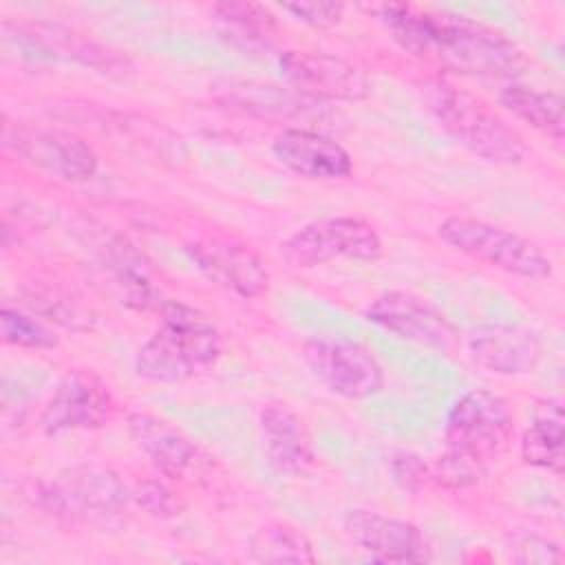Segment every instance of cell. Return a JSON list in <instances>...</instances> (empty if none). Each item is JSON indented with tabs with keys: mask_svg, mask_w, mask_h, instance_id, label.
I'll return each mask as SVG.
<instances>
[{
	"mask_svg": "<svg viewBox=\"0 0 565 565\" xmlns=\"http://www.w3.org/2000/svg\"><path fill=\"white\" fill-rule=\"evenodd\" d=\"M371 11L406 53L457 75L514 79L527 66L523 51L510 38L466 15L411 2H382Z\"/></svg>",
	"mask_w": 565,
	"mask_h": 565,
	"instance_id": "6da1fadb",
	"label": "cell"
},
{
	"mask_svg": "<svg viewBox=\"0 0 565 565\" xmlns=\"http://www.w3.org/2000/svg\"><path fill=\"white\" fill-rule=\"evenodd\" d=\"M388 470L393 475V481L406 490V492H419L430 481V468L428 463L408 450H399L388 459Z\"/></svg>",
	"mask_w": 565,
	"mask_h": 565,
	"instance_id": "4316f807",
	"label": "cell"
},
{
	"mask_svg": "<svg viewBox=\"0 0 565 565\" xmlns=\"http://www.w3.org/2000/svg\"><path fill=\"white\" fill-rule=\"evenodd\" d=\"M521 459L556 477L563 475V406L543 397L532 408V419L521 437Z\"/></svg>",
	"mask_w": 565,
	"mask_h": 565,
	"instance_id": "44dd1931",
	"label": "cell"
},
{
	"mask_svg": "<svg viewBox=\"0 0 565 565\" xmlns=\"http://www.w3.org/2000/svg\"><path fill=\"white\" fill-rule=\"evenodd\" d=\"M2 139L4 146L26 163L71 183L93 179L99 166L88 141L66 128L4 121Z\"/></svg>",
	"mask_w": 565,
	"mask_h": 565,
	"instance_id": "ba28073f",
	"label": "cell"
},
{
	"mask_svg": "<svg viewBox=\"0 0 565 565\" xmlns=\"http://www.w3.org/2000/svg\"><path fill=\"white\" fill-rule=\"evenodd\" d=\"M128 433L159 475L170 481L190 477L201 466V450L181 430L152 413H130Z\"/></svg>",
	"mask_w": 565,
	"mask_h": 565,
	"instance_id": "d6986e66",
	"label": "cell"
},
{
	"mask_svg": "<svg viewBox=\"0 0 565 565\" xmlns=\"http://www.w3.org/2000/svg\"><path fill=\"white\" fill-rule=\"evenodd\" d=\"M437 236L452 249L512 276L527 280L552 276V260L534 241L490 221L452 214L439 223Z\"/></svg>",
	"mask_w": 565,
	"mask_h": 565,
	"instance_id": "8992f818",
	"label": "cell"
},
{
	"mask_svg": "<svg viewBox=\"0 0 565 565\" xmlns=\"http://www.w3.org/2000/svg\"><path fill=\"white\" fill-rule=\"evenodd\" d=\"M364 318L371 324L402 340H408L428 349L448 351L457 342V331L452 322L435 305H430L426 298L413 291H404V289L382 291L366 305Z\"/></svg>",
	"mask_w": 565,
	"mask_h": 565,
	"instance_id": "7c38bea8",
	"label": "cell"
},
{
	"mask_svg": "<svg viewBox=\"0 0 565 565\" xmlns=\"http://www.w3.org/2000/svg\"><path fill=\"white\" fill-rule=\"evenodd\" d=\"M210 95L225 108L252 115L258 119H307L318 106V99H311L296 90L294 86H280L260 79H241L223 77L210 86Z\"/></svg>",
	"mask_w": 565,
	"mask_h": 565,
	"instance_id": "e0dca14e",
	"label": "cell"
},
{
	"mask_svg": "<svg viewBox=\"0 0 565 565\" xmlns=\"http://www.w3.org/2000/svg\"><path fill=\"white\" fill-rule=\"evenodd\" d=\"M302 358L313 377L340 397L364 399L384 388L380 362L360 342L311 338L302 347Z\"/></svg>",
	"mask_w": 565,
	"mask_h": 565,
	"instance_id": "9c48e42d",
	"label": "cell"
},
{
	"mask_svg": "<svg viewBox=\"0 0 565 565\" xmlns=\"http://www.w3.org/2000/svg\"><path fill=\"white\" fill-rule=\"evenodd\" d=\"M185 252L212 282L245 300L263 296L269 287V271L263 258L247 245L221 236H205L188 243Z\"/></svg>",
	"mask_w": 565,
	"mask_h": 565,
	"instance_id": "5bb4252c",
	"label": "cell"
},
{
	"mask_svg": "<svg viewBox=\"0 0 565 565\" xmlns=\"http://www.w3.org/2000/svg\"><path fill=\"white\" fill-rule=\"evenodd\" d=\"M115 408V399L106 380L93 369L68 371L49 395L40 426L49 435L68 430L102 428Z\"/></svg>",
	"mask_w": 565,
	"mask_h": 565,
	"instance_id": "8fae6325",
	"label": "cell"
},
{
	"mask_svg": "<svg viewBox=\"0 0 565 565\" xmlns=\"http://www.w3.org/2000/svg\"><path fill=\"white\" fill-rule=\"evenodd\" d=\"M278 64L296 90L318 102H355L364 99L371 90L366 73L340 55L324 51H285Z\"/></svg>",
	"mask_w": 565,
	"mask_h": 565,
	"instance_id": "4fadbf2b",
	"label": "cell"
},
{
	"mask_svg": "<svg viewBox=\"0 0 565 565\" xmlns=\"http://www.w3.org/2000/svg\"><path fill=\"white\" fill-rule=\"evenodd\" d=\"M466 349L472 364L503 377L532 373L543 355L541 340L534 331L503 322L475 329L466 340Z\"/></svg>",
	"mask_w": 565,
	"mask_h": 565,
	"instance_id": "2e32d148",
	"label": "cell"
},
{
	"mask_svg": "<svg viewBox=\"0 0 565 565\" xmlns=\"http://www.w3.org/2000/svg\"><path fill=\"white\" fill-rule=\"evenodd\" d=\"M382 238L377 230L351 214L322 216L280 243V256L300 269L318 267L335 258L351 260H377L382 256Z\"/></svg>",
	"mask_w": 565,
	"mask_h": 565,
	"instance_id": "52a82bcc",
	"label": "cell"
},
{
	"mask_svg": "<svg viewBox=\"0 0 565 565\" xmlns=\"http://www.w3.org/2000/svg\"><path fill=\"white\" fill-rule=\"evenodd\" d=\"M344 4L342 2H287L282 4V11L291 13L296 20L313 26V29H331L342 22L344 18Z\"/></svg>",
	"mask_w": 565,
	"mask_h": 565,
	"instance_id": "83f0119b",
	"label": "cell"
},
{
	"mask_svg": "<svg viewBox=\"0 0 565 565\" xmlns=\"http://www.w3.org/2000/svg\"><path fill=\"white\" fill-rule=\"evenodd\" d=\"M4 31L9 40L40 55L75 62L108 77L132 73V62L126 53L57 22H4Z\"/></svg>",
	"mask_w": 565,
	"mask_h": 565,
	"instance_id": "30bf717a",
	"label": "cell"
},
{
	"mask_svg": "<svg viewBox=\"0 0 565 565\" xmlns=\"http://www.w3.org/2000/svg\"><path fill=\"white\" fill-rule=\"evenodd\" d=\"M0 335L7 344L20 349L57 347V335L49 324L20 307H11L9 302H4L0 311Z\"/></svg>",
	"mask_w": 565,
	"mask_h": 565,
	"instance_id": "d4e9b609",
	"label": "cell"
},
{
	"mask_svg": "<svg viewBox=\"0 0 565 565\" xmlns=\"http://www.w3.org/2000/svg\"><path fill=\"white\" fill-rule=\"evenodd\" d=\"M499 104L512 113L523 124L547 135L554 141H563L565 119H563V97L554 90H539L534 86L510 82L499 93Z\"/></svg>",
	"mask_w": 565,
	"mask_h": 565,
	"instance_id": "7402d4cb",
	"label": "cell"
},
{
	"mask_svg": "<svg viewBox=\"0 0 565 565\" xmlns=\"http://www.w3.org/2000/svg\"><path fill=\"white\" fill-rule=\"evenodd\" d=\"M344 532L373 561L424 563L430 558V547L424 534L417 525L404 519L355 508L344 516Z\"/></svg>",
	"mask_w": 565,
	"mask_h": 565,
	"instance_id": "9a60e30c",
	"label": "cell"
},
{
	"mask_svg": "<svg viewBox=\"0 0 565 565\" xmlns=\"http://www.w3.org/2000/svg\"><path fill=\"white\" fill-rule=\"evenodd\" d=\"M221 351V333L205 313L168 300L159 329L135 353V373L157 384L185 382L214 366Z\"/></svg>",
	"mask_w": 565,
	"mask_h": 565,
	"instance_id": "7a4b0ae2",
	"label": "cell"
},
{
	"mask_svg": "<svg viewBox=\"0 0 565 565\" xmlns=\"http://www.w3.org/2000/svg\"><path fill=\"white\" fill-rule=\"evenodd\" d=\"M130 499L150 516L154 519H174L185 510V501L161 479L148 477L141 479L132 490Z\"/></svg>",
	"mask_w": 565,
	"mask_h": 565,
	"instance_id": "484cf974",
	"label": "cell"
},
{
	"mask_svg": "<svg viewBox=\"0 0 565 565\" xmlns=\"http://www.w3.org/2000/svg\"><path fill=\"white\" fill-rule=\"evenodd\" d=\"M271 152L280 166L313 181L347 179L353 172L351 154L335 139L302 126L280 130Z\"/></svg>",
	"mask_w": 565,
	"mask_h": 565,
	"instance_id": "ac0fdd59",
	"label": "cell"
},
{
	"mask_svg": "<svg viewBox=\"0 0 565 565\" xmlns=\"http://www.w3.org/2000/svg\"><path fill=\"white\" fill-rule=\"evenodd\" d=\"M33 503L66 525H102L117 519L130 490L121 475L99 463H77L62 468L55 477L33 481L29 490Z\"/></svg>",
	"mask_w": 565,
	"mask_h": 565,
	"instance_id": "277c9868",
	"label": "cell"
},
{
	"mask_svg": "<svg viewBox=\"0 0 565 565\" xmlns=\"http://www.w3.org/2000/svg\"><path fill=\"white\" fill-rule=\"evenodd\" d=\"M514 437V415L508 402L486 388L463 393L446 417V452L481 468L497 461Z\"/></svg>",
	"mask_w": 565,
	"mask_h": 565,
	"instance_id": "5b68a950",
	"label": "cell"
},
{
	"mask_svg": "<svg viewBox=\"0 0 565 565\" xmlns=\"http://www.w3.org/2000/svg\"><path fill=\"white\" fill-rule=\"evenodd\" d=\"M419 95L437 124L472 154L503 166H512L523 159V137L481 97L444 77H428L419 82Z\"/></svg>",
	"mask_w": 565,
	"mask_h": 565,
	"instance_id": "3957f363",
	"label": "cell"
},
{
	"mask_svg": "<svg viewBox=\"0 0 565 565\" xmlns=\"http://www.w3.org/2000/svg\"><path fill=\"white\" fill-rule=\"evenodd\" d=\"M258 433L269 466L280 475H302L313 463L305 422L282 402H267L258 413Z\"/></svg>",
	"mask_w": 565,
	"mask_h": 565,
	"instance_id": "ffe728a7",
	"label": "cell"
},
{
	"mask_svg": "<svg viewBox=\"0 0 565 565\" xmlns=\"http://www.w3.org/2000/svg\"><path fill=\"white\" fill-rule=\"evenodd\" d=\"M249 554L258 563H316L309 536L287 521H269L260 525L249 539Z\"/></svg>",
	"mask_w": 565,
	"mask_h": 565,
	"instance_id": "cb8c5ba5",
	"label": "cell"
},
{
	"mask_svg": "<svg viewBox=\"0 0 565 565\" xmlns=\"http://www.w3.org/2000/svg\"><path fill=\"white\" fill-rule=\"evenodd\" d=\"M223 35L243 49H269L276 35V15L258 2L225 0L212 7Z\"/></svg>",
	"mask_w": 565,
	"mask_h": 565,
	"instance_id": "603a6c76",
	"label": "cell"
}]
</instances>
